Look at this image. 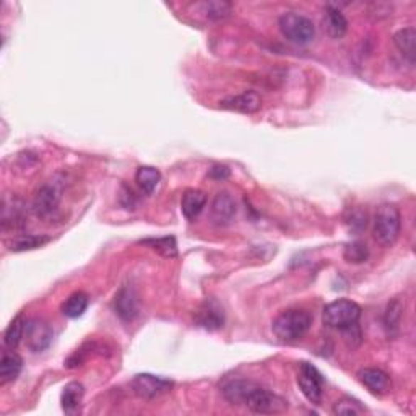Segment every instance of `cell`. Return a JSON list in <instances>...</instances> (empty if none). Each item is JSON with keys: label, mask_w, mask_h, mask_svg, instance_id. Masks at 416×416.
<instances>
[{"label": "cell", "mask_w": 416, "mask_h": 416, "mask_svg": "<svg viewBox=\"0 0 416 416\" xmlns=\"http://www.w3.org/2000/svg\"><path fill=\"white\" fill-rule=\"evenodd\" d=\"M312 317L304 309H289L282 312L272 324V330L278 340L284 343H294L309 332Z\"/></svg>", "instance_id": "6da1fadb"}, {"label": "cell", "mask_w": 416, "mask_h": 416, "mask_svg": "<svg viewBox=\"0 0 416 416\" xmlns=\"http://www.w3.org/2000/svg\"><path fill=\"white\" fill-rule=\"evenodd\" d=\"M402 231V215L394 203L379 205L374 215V239L380 246L392 247Z\"/></svg>", "instance_id": "7a4b0ae2"}, {"label": "cell", "mask_w": 416, "mask_h": 416, "mask_svg": "<svg viewBox=\"0 0 416 416\" xmlns=\"http://www.w3.org/2000/svg\"><path fill=\"white\" fill-rule=\"evenodd\" d=\"M361 317V307L351 299H337L329 303L322 311V322L329 329L343 330L358 326Z\"/></svg>", "instance_id": "3957f363"}, {"label": "cell", "mask_w": 416, "mask_h": 416, "mask_svg": "<svg viewBox=\"0 0 416 416\" xmlns=\"http://www.w3.org/2000/svg\"><path fill=\"white\" fill-rule=\"evenodd\" d=\"M278 26L284 38L289 43L306 46L312 43V39L316 38V26L312 20L307 16L296 14V11H287L278 18Z\"/></svg>", "instance_id": "277c9868"}, {"label": "cell", "mask_w": 416, "mask_h": 416, "mask_svg": "<svg viewBox=\"0 0 416 416\" xmlns=\"http://www.w3.org/2000/svg\"><path fill=\"white\" fill-rule=\"evenodd\" d=\"M244 407H247L250 412L260 413V415H273V413H283L288 408V402L280 395L273 394V392L264 389L250 383L249 389L246 392L242 402Z\"/></svg>", "instance_id": "5b68a950"}, {"label": "cell", "mask_w": 416, "mask_h": 416, "mask_svg": "<svg viewBox=\"0 0 416 416\" xmlns=\"http://www.w3.org/2000/svg\"><path fill=\"white\" fill-rule=\"evenodd\" d=\"M298 385L303 395L314 405H319L324 395V387H326V380L324 375L316 366L311 363H301L298 371Z\"/></svg>", "instance_id": "8992f818"}, {"label": "cell", "mask_w": 416, "mask_h": 416, "mask_svg": "<svg viewBox=\"0 0 416 416\" xmlns=\"http://www.w3.org/2000/svg\"><path fill=\"white\" fill-rule=\"evenodd\" d=\"M132 390L137 397L144 398V400H153L158 398L173 389V380L161 375H153V374H137L132 379Z\"/></svg>", "instance_id": "52a82bcc"}, {"label": "cell", "mask_w": 416, "mask_h": 416, "mask_svg": "<svg viewBox=\"0 0 416 416\" xmlns=\"http://www.w3.org/2000/svg\"><path fill=\"white\" fill-rule=\"evenodd\" d=\"M62 198V191L60 187L55 184V182H48L39 187L34 193L31 208L33 213L38 216V218H48V216L53 215L57 207H59Z\"/></svg>", "instance_id": "ba28073f"}, {"label": "cell", "mask_w": 416, "mask_h": 416, "mask_svg": "<svg viewBox=\"0 0 416 416\" xmlns=\"http://www.w3.org/2000/svg\"><path fill=\"white\" fill-rule=\"evenodd\" d=\"M54 332L53 327L49 326V322H46L44 319L34 317L26 322L25 330V340L26 346L33 353H41L49 348L50 341H53Z\"/></svg>", "instance_id": "9c48e42d"}, {"label": "cell", "mask_w": 416, "mask_h": 416, "mask_svg": "<svg viewBox=\"0 0 416 416\" xmlns=\"http://www.w3.org/2000/svg\"><path fill=\"white\" fill-rule=\"evenodd\" d=\"M220 106L228 111H236L242 114H254L260 110L262 98L255 93V91H244L235 96H228V98L220 101Z\"/></svg>", "instance_id": "30bf717a"}, {"label": "cell", "mask_w": 416, "mask_h": 416, "mask_svg": "<svg viewBox=\"0 0 416 416\" xmlns=\"http://www.w3.org/2000/svg\"><path fill=\"white\" fill-rule=\"evenodd\" d=\"M360 383L374 395H385L390 390V378L389 374L384 373L383 369L378 368H364L358 373Z\"/></svg>", "instance_id": "8fae6325"}, {"label": "cell", "mask_w": 416, "mask_h": 416, "mask_svg": "<svg viewBox=\"0 0 416 416\" xmlns=\"http://www.w3.org/2000/svg\"><path fill=\"white\" fill-rule=\"evenodd\" d=\"M196 321L205 330H218L225 324V312L215 299H207L196 312Z\"/></svg>", "instance_id": "7c38bea8"}, {"label": "cell", "mask_w": 416, "mask_h": 416, "mask_svg": "<svg viewBox=\"0 0 416 416\" xmlns=\"http://www.w3.org/2000/svg\"><path fill=\"white\" fill-rule=\"evenodd\" d=\"M114 311L124 322H132L139 316V298L132 288L122 287L114 298Z\"/></svg>", "instance_id": "4fadbf2b"}, {"label": "cell", "mask_w": 416, "mask_h": 416, "mask_svg": "<svg viewBox=\"0 0 416 416\" xmlns=\"http://www.w3.org/2000/svg\"><path fill=\"white\" fill-rule=\"evenodd\" d=\"M236 215V202L230 192L216 193L212 203V220L216 225H228Z\"/></svg>", "instance_id": "5bb4252c"}, {"label": "cell", "mask_w": 416, "mask_h": 416, "mask_svg": "<svg viewBox=\"0 0 416 416\" xmlns=\"http://www.w3.org/2000/svg\"><path fill=\"white\" fill-rule=\"evenodd\" d=\"M322 28L329 38L341 39L348 31V21H346L345 15L338 9L329 5L326 9V15L322 18Z\"/></svg>", "instance_id": "9a60e30c"}, {"label": "cell", "mask_w": 416, "mask_h": 416, "mask_svg": "<svg viewBox=\"0 0 416 416\" xmlns=\"http://www.w3.org/2000/svg\"><path fill=\"white\" fill-rule=\"evenodd\" d=\"M207 205V193L198 189H187L181 198V212L187 220H196Z\"/></svg>", "instance_id": "2e32d148"}, {"label": "cell", "mask_w": 416, "mask_h": 416, "mask_svg": "<svg viewBox=\"0 0 416 416\" xmlns=\"http://www.w3.org/2000/svg\"><path fill=\"white\" fill-rule=\"evenodd\" d=\"M26 221V208H25V203H23L20 198H15L11 201L10 203L5 201L4 202V208H2V226L4 230H7V228H21L25 225Z\"/></svg>", "instance_id": "e0dca14e"}, {"label": "cell", "mask_w": 416, "mask_h": 416, "mask_svg": "<svg viewBox=\"0 0 416 416\" xmlns=\"http://www.w3.org/2000/svg\"><path fill=\"white\" fill-rule=\"evenodd\" d=\"M394 44L400 54L405 57L410 65L415 64L416 59V30L413 26L403 28L394 34Z\"/></svg>", "instance_id": "ac0fdd59"}, {"label": "cell", "mask_w": 416, "mask_h": 416, "mask_svg": "<svg viewBox=\"0 0 416 416\" xmlns=\"http://www.w3.org/2000/svg\"><path fill=\"white\" fill-rule=\"evenodd\" d=\"M23 369V360L15 351L4 353L0 360V385H7L18 378Z\"/></svg>", "instance_id": "d6986e66"}, {"label": "cell", "mask_w": 416, "mask_h": 416, "mask_svg": "<svg viewBox=\"0 0 416 416\" xmlns=\"http://www.w3.org/2000/svg\"><path fill=\"white\" fill-rule=\"evenodd\" d=\"M85 387L80 383H68L60 395L62 410L68 415H75L83 402Z\"/></svg>", "instance_id": "ffe728a7"}, {"label": "cell", "mask_w": 416, "mask_h": 416, "mask_svg": "<svg viewBox=\"0 0 416 416\" xmlns=\"http://www.w3.org/2000/svg\"><path fill=\"white\" fill-rule=\"evenodd\" d=\"M161 181V173L156 168L153 166H140L135 173V182L139 186V189L146 193V196H151L153 192Z\"/></svg>", "instance_id": "44dd1931"}, {"label": "cell", "mask_w": 416, "mask_h": 416, "mask_svg": "<svg viewBox=\"0 0 416 416\" xmlns=\"http://www.w3.org/2000/svg\"><path fill=\"white\" fill-rule=\"evenodd\" d=\"M88 294L83 292H75L72 293L68 298L65 299V303L62 304V314L68 319H78L85 314L88 307Z\"/></svg>", "instance_id": "7402d4cb"}, {"label": "cell", "mask_w": 416, "mask_h": 416, "mask_svg": "<svg viewBox=\"0 0 416 416\" xmlns=\"http://www.w3.org/2000/svg\"><path fill=\"white\" fill-rule=\"evenodd\" d=\"M145 244L146 247H150L158 252L159 255L166 259H174L178 257V242H176L174 236H164V238H151V239H144L140 241Z\"/></svg>", "instance_id": "603a6c76"}, {"label": "cell", "mask_w": 416, "mask_h": 416, "mask_svg": "<svg viewBox=\"0 0 416 416\" xmlns=\"http://www.w3.org/2000/svg\"><path fill=\"white\" fill-rule=\"evenodd\" d=\"M26 322L28 321H25L23 314H18L14 319V321L9 324V327L4 334V343H5V346H7V348L15 350L16 346L20 345V341L25 338Z\"/></svg>", "instance_id": "cb8c5ba5"}, {"label": "cell", "mask_w": 416, "mask_h": 416, "mask_svg": "<svg viewBox=\"0 0 416 416\" xmlns=\"http://www.w3.org/2000/svg\"><path fill=\"white\" fill-rule=\"evenodd\" d=\"M50 242L49 236L44 235H25L11 241L9 246L11 252H26V250H34L46 246Z\"/></svg>", "instance_id": "d4e9b609"}, {"label": "cell", "mask_w": 416, "mask_h": 416, "mask_svg": "<svg viewBox=\"0 0 416 416\" xmlns=\"http://www.w3.org/2000/svg\"><path fill=\"white\" fill-rule=\"evenodd\" d=\"M201 9V14H205L208 20H225L231 15L233 5L230 2H220V0H213V2H202L197 5Z\"/></svg>", "instance_id": "484cf974"}, {"label": "cell", "mask_w": 416, "mask_h": 416, "mask_svg": "<svg viewBox=\"0 0 416 416\" xmlns=\"http://www.w3.org/2000/svg\"><path fill=\"white\" fill-rule=\"evenodd\" d=\"M343 257L350 264H363L369 259V249L364 242L361 241H353L346 244L343 249Z\"/></svg>", "instance_id": "4316f807"}, {"label": "cell", "mask_w": 416, "mask_h": 416, "mask_svg": "<svg viewBox=\"0 0 416 416\" xmlns=\"http://www.w3.org/2000/svg\"><path fill=\"white\" fill-rule=\"evenodd\" d=\"M332 412L334 415H340V416H356V415L364 413V408L360 405V402L355 400V398L343 397L335 402Z\"/></svg>", "instance_id": "83f0119b"}, {"label": "cell", "mask_w": 416, "mask_h": 416, "mask_svg": "<svg viewBox=\"0 0 416 416\" xmlns=\"http://www.w3.org/2000/svg\"><path fill=\"white\" fill-rule=\"evenodd\" d=\"M402 316H403V306L400 301L394 299L392 303H389V306H387V311L384 316V324L389 332H394V330L398 329L402 321Z\"/></svg>", "instance_id": "f1b7e54d"}, {"label": "cell", "mask_w": 416, "mask_h": 416, "mask_svg": "<svg viewBox=\"0 0 416 416\" xmlns=\"http://www.w3.org/2000/svg\"><path fill=\"white\" fill-rule=\"evenodd\" d=\"M345 223L350 228V231L361 233L368 226V215L360 208H351L345 216Z\"/></svg>", "instance_id": "f546056e"}, {"label": "cell", "mask_w": 416, "mask_h": 416, "mask_svg": "<svg viewBox=\"0 0 416 416\" xmlns=\"http://www.w3.org/2000/svg\"><path fill=\"white\" fill-rule=\"evenodd\" d=\"M231 171L228 166H223V164H216L212 169L208 171V178L215 179V181H225L230 178Z\"/></svg>", "instance_id": "4dcf8cb0"}]
</instances>
